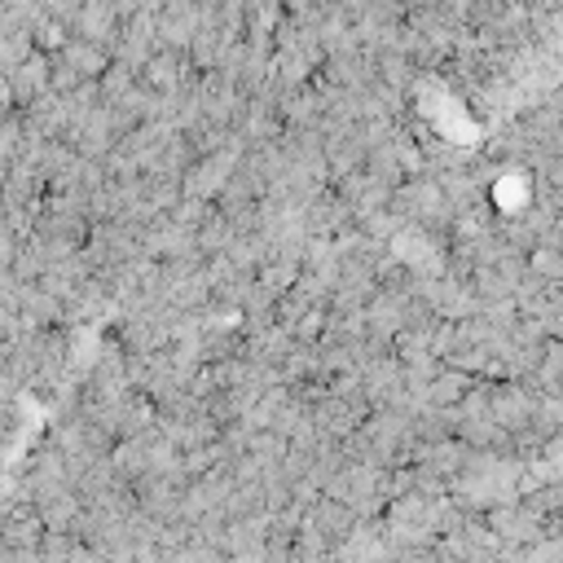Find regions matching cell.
Wrapping results in <instances>:
<instances>
[{
    "label": "cell",
    "instance_id": "obj_2",
    "mask_svg": "<svg viewBox=\"0 0 563 563\" xmlns=\"http://www.w3.org/2000/svg\"><path fill=\"white\" fill-rule=\"evenodd\" d=\"M194 79H198V70L189 66V57H185V53H172V48H158V53L141 66V84H145L154 97H176V92L194 88Z\"/></svg>",
    "mask_w": 563,
    "mask_h": 563
},
{
    "label": "cell",
    "instance_id": "obj_1",
    "mask_svg": "<svg viewBox=\"0 0 563 563\" xmlns=\"http://www.w3.org/2000/svg\"><path fill=\"white\" fill-rule=\"evenodd\" d=\"M154 53H158V40H154V13L141 9V13L123 18V26H119V35H114V44H110V62H114V66H128V70L141 75V66H145Z\"/></svg>",
    "mask_w": 563,
    "mask_h": 563
},
{
    "label": "cell",
    "instance_id": "obj_5",
    "mask_svg": "<svg viewBox=\"0 0 563 563\" xmlns=\"http://www.w3.org/2000/svg\"><path fill=\"white\" fill-rule=\"evenodd\" d=\"M4 84H9V106H13V110H26V106L40 101L44 92H53V88H48V53H31L22 66H13V70L4 75Z\"/></svg>",
    "mask_w": 563,
    "mask_h": 563
},
{
    "label": "cell",
    "instance_id": "obj_4",
    "mask_svg": "<svg viewBox=\"0 0 563 563\" xmlns=\"http://www.w3.org/2000/svg\"><path fill=\"white\" fill-rule=\"evenodd\" d=\"M119 26H123V18H119L106 0H84V4H79V13H75V22H70V35L110 53V44H114Z\"/></svg>",
    "mask_w": 563,
    "mask_h": 563
},
{
    "label": "cell",
    "instance_id": "obj_3",
    "mask_svg": "<svg viewBox=\"0 0 563 563\" xmlns=\"http://www.w3.org/2000/svg\"><path fill=\"white\" fill-rule=\"evenodd\" d=\"M194 31H198V0H163L154 9V40H158V48L185 53Z\"/></svg>",
    "mask_w": 563,
    "mask_h": 563
}]
</instances>
